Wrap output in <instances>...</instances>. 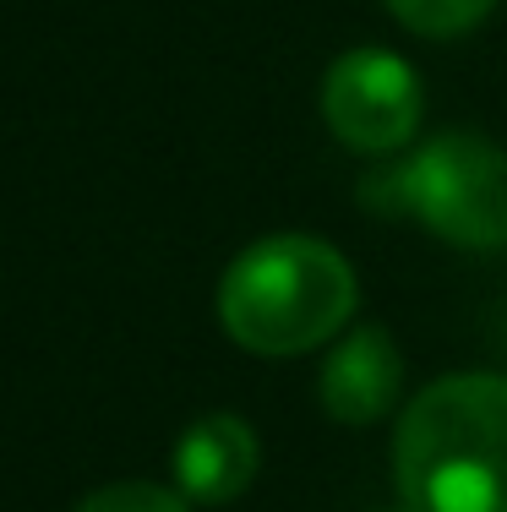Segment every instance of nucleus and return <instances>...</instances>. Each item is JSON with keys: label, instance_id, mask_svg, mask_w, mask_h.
Here are the masks:
<instances>
[{"label": "nucleus", "instance_id": "1", "mask_svg": "<svg viewBox=\"0 0 507 512\" xmlns=\"http://www.w3.org/2000/svg\"><path fill=\"white\" fill-rule=\"evenodd\" d=\"M393 474L415 512H507V376L420 387L393 436Z\"/></svg>", "mask_w": 507, "mask_h": 512}, {"label": "nucleus", "instance_id": "2", "mask_svg": "<svg viewBox=\"0 0 507 512\" xmlns=\"http://www.w3.org/2000/svg\"><path fill=\"white\" fill-rule=\"evenodd\" d=\"M355 267L317 235H268L229 262L219 322L251 355H306L355 316Z\"/></svg>", "mask_w": 507, "mask_h": 512}, {"label": "nucleus", "instance_id": "3", "mask_svg": "<svg viewBox=\"0 0 507 512\" xmlns=\"http://www.w3.org/2000/svg\"><path fill=\"white\" fill-rule=\"evenodd\" d=\"M409 218L464 251L507 246V148L475 131H442L388 175Z\"/></svg>", "mask_w": 507, "mask_h": 512}, {"label": "nucleus", "instance_id": "4", "mask_svg": "<svg viewBox=\"0 0 507 512\" xmlns=\"http://www.w3.org/2000/svg\"><path fill=\"white\" fill-rule=\"evenodd\" d=\"M322 120L344 148L393 153L420 126V82L415 66L393 50H349L333 60L322 82Z\"/></svg>", "mask_w": 507, "mask_h": 512}, {"label": "nucleus", "instance_id": "5", "mask_svg": "<svg viewBox=\"0 0 507 512\" xmlns=\"http://www.w3.org/2000/svg\"><path fill=\"white\" fill-rule=\"evenodd\" d=\"M398 387H404V355H398L393 333L377 322L349 327L322 365V409L338 425L382 420L398 404Z\"/></svg>", "mask_w": 507, "mask_h": 512}, {"label": "nucleus", "instance_id": "6", "mask_svg": "<svg viewBox=\"0 0 507 512\" xmlns=\"http://www.w3.org/2000/svg\"><path fill=\"white\" fill-rule=\"evenodd\" d=\"M262 447L240 414H208L175 442V480L191 502H235L257 480Z\"/></svg>", "mask_w": 507, "mask_h": 512}, {"label": "nucleus", "instance_id": "7", "mask_svg": "<svg viewBox=\"0 0 507 512\" xmlns=\"http://www.w3.org/2000/svg\"><path fill=\"white\" fill-rule=\"evenodd\" d=\"M497 0H388V11L420 39H458L491 17Z\"/></svg>", "mask_w": 507, "mask_h": 512}, {"label": "nucleus", "instance_id": "8", "mask_svg": "<svg viewBox=\"0 0 507 512\" xmlns=\"http://www.w3.org/2000/svg\"><path fill=\"white\" fill-rule=\"evenodd\" d=\"M77 512H186V502H180L175 491H164V485L120 480V485H104V491H93Z\"/></svg>", "mask_w": 507, "mask_h": 512}, {"label": "nucleus", "instance_id": "9", "mask_svg": "<svg viewBox=\"0 0 507 512\" xmlns=\"http://www.w3.org/2000/svg\"><path fill=\"white\" fill-rule=\"evenodd\" d=\"M382 512H415V507H409V502H404V507H382Z\"/></svg>", "mask_w": 507, "mask_h": 512}]
</instances>
